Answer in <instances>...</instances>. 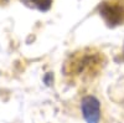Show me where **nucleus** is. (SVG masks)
<instances>
[{"label": "nucleus", "mask_w": 124, "mask_h": 123, "mask_svg": "<svg viewBox=\"0 0 124 123\" xmlns=\"http://www.w3.org/2000/svg\"><path fill=\"white\" fill-rule=\"evenodd\" d=\"M101 15L104 17V20L108 24L116 25V24H119L122 21L123 10L114 4L103 3L101 5Z\"/></svg>", "instance_id": "f03ea898"}, {"label": "nucleus", "mask_w": 124, "mask_h": 123, "mask_svg": "<svg viewBox=\"0 0 124 123\" xmlns=\"http://www.w3.org/2000/svg\"><path fill=\"white\" fill-rule=\"evenodd\" d=\"M24 1L31 6L36 8L40 11H47L52 5V0H24Z\"/></svg>", "instance_id": "7ed1b4c3"}, {"label": "nucleus", "mask_w": 124, "mask_h": 123, "mask_svg": "<svg viewBox=\"0 0 124 123\" xmlns=\"http://www.w3.org/2000/svg\"><path fill=\"white\" fill-rule=\"evenodd\" d=\"M81 109H82L83 118L87 123H99L101 103L96 97L93 96L85 97L81 101Z\"/></svg>", "instance_id": "f257e3e1"}]
</instances>
